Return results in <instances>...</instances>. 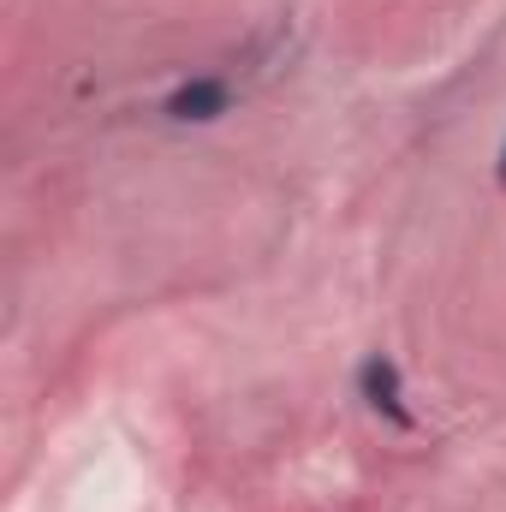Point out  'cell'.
Returning a JSON list of instances; mask_svg holds the SVG:
<instances>
[{"label": "cell", "mask_w": 506, "mask_h": 512, "mask_svg": "<svg viewBox=\"0 0 506 512\" xmlns=\"http://www.w3.org/2000/svg\"><path fill=\"white\" fill-rule=\"evenodd\" d=\"M233 108V84L227 78H185L173 96H167V120L173 126H209V120H221Z\"/></svg>", "instance_id": "obj_1"}, {"label": "cell", "mask_w": 506, "mask_h": 512, "mask_svg": "<svg viewBox=\"0 0 506 512\" xmlns=\"http://www.w3.org/2000/svg\"><path fill=\"white\" fill-rule=\"evenodd\" d=\"M358 393H364V405L381 411L393 429H411V411H405V382H399V364L393 358H364V370H358Z\"/></svg>", "instance_id": "obj_2"}, {"label": "cell", "mask_w": 506, "mask_h": 512, "mask_svg": "<svg viewBox=\"0 0 506 512\" xmlns=\"http://www.w3.org/2000/svg\"><path fill=\"white\" fill-rule=\"evenodd\" d=\"M501 185H506V143H501Z\"/></svg>", "instance_id": "obj_3"}]
</instances>
